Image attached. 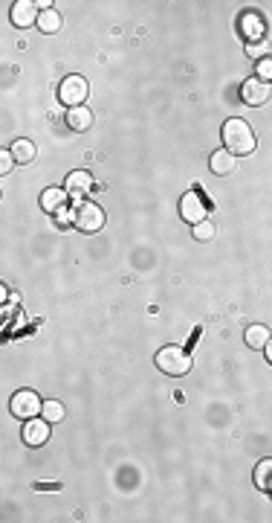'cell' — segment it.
<instances>
[{"instance_id":"obj_1","label":"cell","mask_w":272,"mask_h":523,"mask_svg":"<svg viewBox=\"0 0 272 523\" xmlns=\"http://www.w3.org/2000/svg\"><path fill=\"white\" fill-rule=\"evenodd\" d=\"M223 146H226V151H232V154H249V151H255V131L249 128V122H244V119H226V125H223Z\"/></svg>"},{"instance_id":"obj_2","label":"cell","mask_w":272,"mask_h":523,"mask_svg":"<svg viewBox=\"0 0 272 523\" xmlns=\"http://www.w3.org/2000/svg\"><path fill=\"white\" fill-rule=\"evenodd\" d=\"M154 361H157V369L165 372V375H171V378H179V375H186L192 369V355L186 352V349H179V346L159 349Z\"/></svg>"},{"instance_id":"obj_3","label":"cell","mask_w":272,"mask_h":523,"mask_svg":"<svg viewBox=\"0 0 272 523\" xmlns=\"http://www.w3.org/2000/svg\"><path fill=\"white\" fill-rule=\"evenodd\" d=\"M87 96H90V84H87V79L78 76V73L64 76V81L58 84V99H61L64 105H70V108H81Z\"/></svg>"},{"instance_id":"obj_4","label":"cell","mask_w":272,"mask_h":523,"mask_svg":"<svg viewBox=\"0 0 272 523\" xmlns=\"http://www.w3.org/2000/svg\"><path fill=\"white\" fill-rule=\"evenodd\" d=\"M41 407H43V402L38 399V392H32V389H18L15 396H12V402H9L12 416L15 419H23V422L35 419L41 413Z\"/></svg>"},{"instance_id":"obj_5","label":"cell","mask_w":272,"mask_h":523,"mask_svg":"<svg viewBox=\"0 0 272 523\" xmlns=\"http://www.w3.org/2000/svg\"><path fill=\"white\" fill-rule=\"evenodd\" d=\"M81 233H99L105 227V209L99 204H81L75 209V221H73Z\"/></svg>"},{"instance_id":"obj_6","label":"cell","mask_w":272,"mask_h":523,"mask_svg":"<svg viewBox=\"0 0 272 523\" xmlns=\"http://www.w3.org/2000/svg\"><path fill=\"white\" fill-rule=\"evenodd\" d=\"M179 218H183V221H189V224H200V221H206V218H209V206H206L203 195H197V192H186L183 198H179Z\"/></svg>"},{"instance_id":"obj_7","label":"cell","mask_w":272,"mask_h":523,"mask_svg":"<svg viewBox=\"0 0 272 523\" xmlns=\"http://www.w3.org/2000/svg\"><path fill=\"white\" fill-rule=\"evenodd\" d=\"M50 430H53V424L47 422V419H29L26 424H23V442L29 445V448H41V445H47L50 442Z\"/></svg>"},{"instance_id":"obj_8","label":"cell","mask_w":272,"mask_h":523,"mask_svg":"<svg viewBox=\"0 0 272 523\" xmlns=\"http://www.w3.org/2000/svg\"><path fill=\"white\" fill-rule=\"evenodd\" d=\"M90 189H93V174H90L87 169H75V171H70V174H67V181H64V192H67L73 201H81Z\"/></svg>"},{"instance_id":"obj_9","label":"cell","mask_w":272,"mask_h":523,"mask_svg":"<svg viewBox=\"0 0 272 523\" xmlns=\"http://www.w3.org/2000/svg\"><path fill=\"white\" fill-rule=\"evenodd\" d=\"M241 99H244L246 105H252V108L263 105V102L269 99V84L261 81L258 76H249V79L241 84Z\"/></svg>"},{"instance_id":"obj_10","label":"cell","mask_w":272,"mask_h":523,"mask_svg":"<svg viewBox=\"0 0 272 523\" xmlns=\"http://www.w3.org/2000/svg\"><path fill=\"white\" fill-rule=\"evenodd\" d=\"M12 24L18 26V29H26V26H32V24H38V4H32V0H18V4L12 6Z\"/></svg>"},{"instance_id":"obj_11","label":"cell","mask_w":272,"mask_h":523,"mask_svg":"<svg viewBox=\"0 0 272 523\" xmlns=\"http://www.w3.org/2000/svg\"><path fill=\"white\" fill-rule=\"evenodd\" d=\"M241 29H244V35L249 38V44H258V41H263V18L258 15V12H246L244 18H241Z\"/></svg>"},{"instance_id":"obj_12","label":"cell","mask_w":272,"mask_h":523,"mask_svg":"<svg viewBox=\"0 0 272 523\" xmlns=\"http://www.w3.org/2000/svg\"><path fill=\"white\" fill-rule=\"evenodd\" d=\"M209 166H211V171H214V174L226 178V174H232V171H235V154H232V151H226V149H220V151H214V154H211Z\"/></svg>"},{"instance_id":"obj_13","label":"cell","mask_w":272,"mask_h":523,"mask_svg":"<svg viewBox=\"0 0 272 523\" xmlns=\"http://www.w3.org/2000/svg\"><path fill=\"white\" fill-rule=\"evenodd\" d=\"M67 125H70L73 131H90V128H93V114H90V108H87V105H81V108H70V114H67Z\"/></svg>"},{"instance_id":"obj_14","label":"cell","mask_w":272,"mask_h":523,"mask_svg":"<svg viewBox=\"0 0 272 523\" xmlns=\"http://www.w3.org/2000/svg\"><path fill=\"white\" fill-rule=\"evenodd\" d=\"M61 15L56 12V9H41V15H38V29L41 32H47V35H53V32H58L61 29Z\"/></svg>"},{"instance_id":"obj_15","label":"cell","mask_w":272,"mask_h":523,"mask_svg":"<svg viewBox=\"0 0 272 523\" xmlns=\"http://www.w3.org/2000/svg\"><path fill=\"white\" fill-rule=\"evenodd\" d=\"M269 337H272V332L266 326H249L246 334H244V340H246L249 349H263L269 343Z\"/></svg>"},{"instance_id":"obj_16","label":"cell","mask_w":272,"mask_h":523,"mask_svg":"<svg viewBox=\"0 0 272 523\" xmlns=\"http://www.w3.org/2000/svg\"><path fill=\"white\" fill-rule=\"evenodd\" d=\"M70 195L64 192V189H58V186H53V189H47L41 195V206L43 209H50V212H58L61 206H64V201H67Z\"/></svg>"},{"instance_id":"obj_17","label":"cell","mask_w":272,"mask_h":523,"mask_svg":"<svg viewBox=\"0 0 272 523\" xmlns=\"http://www.w3.org/2000/svg\"><path fill=\"white\" fill-rule=\"evenodd\" d=\"M9 151H12L15 163H32L35 160V143L32 140H15L9 146Z\"/></svg>"},{"instance_id":"obj_18","label":"cell","mask_w":272,"mask_h":523,"mask_svg":"<svg viewBox=\"0 0 272 523\" xmlns=\"http://www.w3.org/2000/svg\"><path fill=\"white\" fill-rule=\"evenodd\" d=\"M255 486L261 492H272V459H261L255 468Z\"/></svg>"},{"instance_id":"obj_19","label":"cell","mask_w":272,"mask_h":523,"mask_svg":"<svg viewBox=\"0 0 272 523\" xmlns=\"http://www.w3.org/2000/svg\"><path fill=\"white\" fill-rule=\"evenodd\" d=\"M41 416H43V419H47L50 424H58V422H64L67 410H64V404H61V402L50 399V402H43V407H41Z\"/></svg>"},{"instance_id":"obj_20","label":"cell","mask_w":272,"mask_h":523,"mask_svg":"<svg viewBox=\"0 0 272 523\" xmlns=\"http://www.w3.org/2000/svg\"><path fill=\"white\" fill-rule=\"evenodd\" d=\"M214 236H217V227H214V221H209V218L200 224H194V239L197 241H211Z\"/></svg>"},{"instance_id":"obj_21","label":"cell","mask_w":272,"mask_h":523,"mask_svg":"<svg viewBox=\"0 0 272 523\" xmlns=\"http://www.w3.org/2000/svg\"><path fill=\"white\" fill-rule=\"evenodd\" d=\"M258 79L261 81H269L272 79V59H261L258 61Z\"/></svg>"},{"instance_id":"obj_22","label":"cell","mask_w":272,"mask_h":523,"mask_svg":"<svg viewBox=\"0 0 272 523\" xmlns=\"http://www.w3.org/2000/svg\"><path fill=\"white\" fill-rule=\"evenodd\" d=\"M263 53H266V44H263V41H258V44H246V56H252V59H263Z\"/></svg>"},{"instance_id":"obj_23","label":"cell","mask_w":272,"mask_h":523,"mask_svg":"<svg viewBox=\"0 0 272 523\" xmlns=\"http://www.w3.org/2000/svg\"><path fill=\"white\" fill-rule=\"evenodd\" d=\"M12 166H15L12 151H4V154H0V174H9V171H12Z\"/></svg>"},{"instance_id":"obj_24","label":"cell","mask_w":272,"mask_h":523,"mask_svg":"<svg viewBox=\"0 0 272 523\" xmlns=\"http://www.w3.org/2000/svg\"><path fill=\"white\" fill-rule=\"evenodd\" d=\"M263 352H266V361H269V364H272V337H269V343H266V346H263Z\"/></svg>"}]
</instances>
